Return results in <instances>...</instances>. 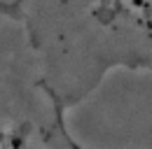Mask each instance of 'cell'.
<instances>
[{
    "instance_id": "cell-1",
    "label": "cell",
    "mask_w": 152,
    "mask_h": 149,
    "mask_svg": "<svg viewBox=\"0 0 152 149\" xmlns=\"http://www.w3.org/2000/svg\"><path fill=\"white\" fill-rule=\"evenodd\" d=\"M42 61L56 98L73 110L115 72L152 74V0H0Z\"/></svg>"
},
{
    "instance_id": "cell-2",
    "label": "cell",
    "mask_w": 152,
    "mask_h": 149,
    "mask_svg": "<svg viewBox=\"0 0 152 149\" xmlns=\"http://www.w3.org/2000/svg\"><path fill=\"white\" fill-rule=\"evenodd\" d=\"M19 17L0 2V149H87Z\"/></svg>"
}]
</instances>
